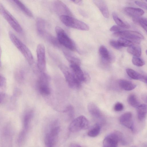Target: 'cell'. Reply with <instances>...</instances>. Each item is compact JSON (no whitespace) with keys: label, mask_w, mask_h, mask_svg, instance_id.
Instances as JSON below:
<instances>
[{"label":"cell","mask_w":147,"mask_h":147,"mask_svg":"<svg viewBox=\"0 0 147 147\" xmlns=\"http://www.w3.org/2000/svg\"><path fill=\"white\" fill-rule=\"evenodd\" d=\"M9 38L13 43L24 57L30 65L34 63V58L28 48L11 32L9 33Z\"/></svg>","instance_id":"cell-1"},{"label":"cell","mask_w":147,"mask_h":147,"mask_svg":"<svg viewBox=\"0 0 147 147\" xmlns=\"http://www.w3.org/2000/svg\"><path fill=\"white\" fill-rule=\"evenodd\" d=\"M61 21L66 26L79 30L88 31L89 26L83 22L74 18L72 16L61 15L60 16Z\"/></svg>","instance_id":"cell-2"},{"label":"cell","mask_w":147,"mask_h":147,"mask_svg":"<svg viewBox=\"0 0 147 147\" xmlns=\"http://www.w3.org/2000/svg\"><path fill=\"white\" fill-rule=\"evenodd\" d=\"M59 67L64 74L67 83L70 88L78 89L81 88V82L76 78L71 69L63 64L60 65Z\"/></svg>","instance_id":"cell-3"},{"label":"cell","mask_w":147,"mask_h":147,"mask_svg":"<svg viewBox=\"0 0 147 147\" xmlns=\"http://www.w3.org/2000/svg\"><path fill=\"white\" fill-rule=\"evenodd\" d=\"M55 31L57 39L61 45L72 51L76 50V46L74 42L63 29L59 26H57L55 28Z\"/></svg>","instance_id":"cell-4"},{"label":"cell","mask_w":147,"mask_h":147,"mask_svg":"<svg viewBox=\"0 0 147 147\" xmlns=\"http://www.w3.org/2000/svg\"><path fill=\"white\" fill-rule=\"evenodd\" d=\"M121 142L125 144V141L122 134L119 131L111 133L107 136L103 142V146L104 147H116L119 143Z\"/></svg>","instance_id":"cell-5"},{"label":"cell","mask_w":147,"mask_h":147,"mask_svg":"<svg viewBox=\"0 0 147 147\" xmlns=\"http://www.w3.org/2000/svg\"><path fill=\"white\" fill-rule=\"evenodd\" d=\"M0 14L16 32L19 33L22 32V27L19 22L1 3H0Z\"/></svg>","instance_id":"cell-6"},{"label":"cell","mask_w":147,"mask_h":147,"mask_svg":"<svg viewBox=\"0 0 147 147\" xmlns=\"http://www.w3.org/2000/svg\"><path fill=\"white\" fill-rule=\"evenodd\" d=\"M60 128L57 123L53 124L49 131L46 134L45 143L46 146L53 147L56 143L60 132Z\"/></svg>","instance_id":"cell-7"},{"label":"cell","mask_w":147,"mask_h":147,"mask_svg":"<svg viewBox=\"0 0 147 147\" xmlns=\"http://www.w3.org/2000/svg\"><path fill=\"white\" fill-rule=\"evenodd\" d=\"M89 123L84 116H80L74 119L70 123L69 127L70 131L74 133L88 128Z\"/></svg>","instance_id":"cell-8"},{"label":"cell","mask_w":147,"mask_h":147,"mask_svg":"<svg viewBox=\"0 0 147 147\" xmlns=\"http://www.w3.org/2000/svg\"><path fill=\"white\" fill-rule=\"evenodd\" d=\"M40 73L37 82V88L41 95L48 96L51 93L49 86V77L45 72Z\"/></svg>","instance_id":"cell-9"},{"label":"cell","mask_w":147,"mask_h":147,"mask_svg":"<svg viewBox=\"0 0 147 147\" xmlns=\"http://www.w3.org/2000/svg\"><path fill=\"white\" fill-rule=\"evenodd\" d=\"M37 67L40 72H44L46 69L45 48L42 44H39L37 47Z\"/></svg>","instance_id":"cell-10"},{"label":"cell","mask_w":147,"mask_h":147,"mask_svg":"<svg viewBox=\"0 0 147 147\" xmlns=\"http://www.w3.org/2000/svg\"><path fill=\"white\" fill-rule=\"evenodd\" d=\"M115 36L123 38L130 40H132L138 43L141 40L144 39L143 36L140 33L131 30H121L114 33Z\"/></svg>","instance_id":"cell-11"},{"label":"cell","mask_w":147,"mask_h":147,"mask_svg":"<svg viewBox=\"0 0 147 147\" xmlns=\"http://www.w3.org/2000/svg\"><path fill=\"white\" fill-rule=\"evenodd\" d=\"M70 69L77 79L81 83H88L90 80L89 75L84 73L80 67V65L77 64H70Z\"/></svg>","instance_id":"cell-12"},{"label":"cell","mask_w":147,"mask_h":147,"mask_svg":"<svg viewBox=\"0 0 147 147\" xmlns=\"http://www.w3.org/2000/svg\"><path fill=\"white\" fill-rule=\"evenodd\" d=\"M53 5L55 11L60 16L66 15L73 16V14L68 7L62 2L59 0H55Z\"/></svg>","instance_id":"cell-13"},{"label":"cell","mask_w":147,"mask_h":147,"mask_svg":"<svg viewBox=\"0 0 147 147\" xmlns=\"http://www.w3.org/2000/svg\"><path fill=\"white\" fill-rule=\"evenodd\" d=\"M120 123L123 125L133 131L134 129L132 114L127 112L122 114L119 119Z\"/></svg>","instance_id":"cell-14"},{"label":"cell","mask_w":147,"mask_h":147,"mask_svg":"<svg viewBox=\"0 0 147 147\" xmlns=\"http://www.w3.org/2000/svg\"><path fill=\"white\" fill-rule=\"evenodd\" d=\"M93 2L98 7L104 17L108 18L109 16L107 5L104 0H93Z\"/></svg>","instance_id":"cell-15"},{"label":"cell","mask_w":147,"mask_h":147,"mask_svg":"<svg viewBox=\"0 0 147 147\" xmlns=\"http://www.w3.org/2000/svg\"><path fill=\"white\" fill-rule=\"evenodd\" d=\"M124 11L126 13L134 18L140 17L144 13V11L141 9L131 7H125Z\"/></svg>","instance_id":"cell-16"},{"label":"cell","mask_w":147,"mask_h":147,"mask_svg":"<svg viewBox=\"0 0 147 147\" xmlns=\"http://www.w3.org/2000/svg\"><path fill=\"white\" fill-rule=\"evenodd\" d=\"M126 71L128 75L131 78L134 80H140L146 84V76L141 74L132 69H127Z\"/></svg>","instance_id":"cell-17"},{"label":"cell","mask_w":147,"mask_h":147,"mask_svg":"<svg viewBox=\"0 0 147 147\" xmlns=\"http://www.w3.org/2000/svg\"><path fill=\"white\" fill-rule=\"evenodd\" d=\"M88 109L90 114L92 117L96 118H100L102 117V113L99 109L93 102L89 103Z\"/></svg>","instance_id":"cell-18"},{"label":"cell","mask_w":147,"mask_h":147,"mask_svg":"<svg viewBox=\"0 0 147 147\" xmlns=\"http://www.w3.org/2000/svg\"><path fill=\"white\" fill-rule=\"evenodd\" d=\"M32 110H30L27 111L24 114L23 118V129L27 131L29 124L33 115Z\"/></svg>","instance_id":"cell-19"},{"label":"cell","mask_w":147,"mask_h":147,"mask_svg":"<svg viewBox=\"0 0 147 147\" xmlns=\"http://www.w3.org/2000/svg\"><path fill=\"white\" fill-rule=\"evenodd\" d=\"M16 6L25 14L30 17H32L31 11L20 0H11Z\"/></svg>","instance_id":"cell-20"},{"label":"cell","mask_w":147,"mask_h":147,"mask_svg":"<svg viewBox=\"0 0 147 147\" xmlns=\"http://www.w3.org/2000/svg\"><path fill=\"white\" fill-rule=\"evenodd\" d=\"M118 84L121 88L127 91L133 90L136 87V85L132 82L125 79L120 80Z\"/></svg>","instance_id":"cell-21"},{"label":"cell","mask_w":147,"mask_h":147,"mask_svg":"<svg viewBox=\"0 0 147 147\" xmlns=\"http://www.w3.org/2000/svg\"><path fill=\"white\" fill-rule=\"evenodd\" d=\"M99 51L103 63H107L110 62L111 59L110 55L107 49L105 46H100L99 48Z\"/></svg>","instance_id":"cell-22"},{"label":"cell","mask_w":147,"mask_h":147,"mask_svg":"<svg viewBox=\"0 0 147 147\" xmlns=\"http://www.w3.org/2000/svg\"><path fill=\"white\" fill-rule=\"evenodd\" d=\"M36 26L38 33L41 36H45L46 33L45 24L42 19L38 18L36 20Z\"/></svg>","instance_id":"cell-23"},{"label":"cell","mask_w":147,"mask_h":147,"mask_svg":"<svg viewBox=\"0 0 147 147\" xmlns=\"http://www.w3.org/2000/svg\"><path fill=\"white\" fill-rule=\"evenodd\" d=\"M136 108L138 118L140 121H142L144 119L146 115V105L145 104L140 105Z\"/></svg>","instance_id":"cell-24"},{"label":"cell","mask_w":147,"mask_h":147,"mask_svg":"<svg viewBox=\"0 0 147 147\" xmlns=\"http://www.w3.org/2000/svg\"><path fill=\"white\" fill-rule=\"evenodd\" d=\"M25 71L22 67L17 68L14 73V78L16 81L19 83H22L25 79Z\"/></svg>","instance_id":"cell-25"},{"label":"cell","mask_w":147,"mask_h":147,"mask_svg":"<svg viewBox=\"0 0 147 147\" xmlns=\"http://www.w3.org/2000/svg\"><path fill=\"white\" fill-rule=\"evenodd\" d=\"M63 53L65 57L69 62L70 64H77L79 65H80V60L76 56L67 51H64Z\"/></svg>","instance_id":"cell-26"},{"label":"cell","mask_w":147,"mask_h":147,"mask_svg":"<svg viewBox=\"0 0 147 147\" xmlns=\"http://www.w3.org/2000/svg\"><path fill=\"white\" fill-rule=\"evenodd\" d=\"M8 126L4 129L2 134V140L4 142L9 143L12 139V132L10 127Z\"/></svg>","instance_id":"cell-27"},{"label":"cell","mask_w":147,"mask_h":147,"mask_svg":"<svg viewBox=\"0 0 147 147\" xmlns=\"http://www.w3.org/2000/svg\"><path fill=\"white\" fill-rule=\"evenodd\" d=\"M112 15L113 19L118 26L123 28H128L130 27L129 25L123 22L115 12H113Z\"/></svg>","instance_id":"cell-28"},{"label":"cell","mask_w":147,"mask_h":147,"mask_svg":"<svg viewBox=\"0 0 147 147\" xmlns=\"http://www.w3.org/2000/svg\"><path fill=\"white\" fill-rule=\"evenodd\" d=\"M100 131V126L97 124L93 126L88 131V135L92 137L97 136L99 134Z\"/></svg>","instance_id":"cell-29"},{"label":"cell","mask_w":147,"mask_h":147,"mask_svg":"<svg viewBox=\"0 0 147 147\" xmlns=\"http://www.w3.org/2000/svg\"><path fill=\"white\" fill-rule=\"evenodd\" d=\"M127 51L134 56L137 57H140L142 53L140 48L133 45L128 47Z\"/></svg>","instance_id":"cell-30"},{"label":"cell","mask_w":147,"mask_h":147,"mask_svg":"<svg viewBox=\"0 0 147 147\" xmlns=\"http://www.w3.org/2000/svg\"><path fill=\"white\" fill-rule=\"evenodd\" d=\"M127 101L130 106L134 108H137L140 105L139 101L134 94H131L128 96Z\"/></svg>","instance_id":"cell-31"},{"label":"cell","mask_w":147,"mask_h":147,"mask_svg":"<svg viewBox=\"0 0 147 147\" xmlns=\"http://www.w3.org/2000/svg\"><path fill=\"white\" fill-rule=\"evenodd\" d=\"M134 18V21L138 23L146 31H147V20L146 18L139 17Z\"/></svg>","instance_id":"cell-32"},{"label":"cell","mask_w":147,"mask_h":147,"mask_svg":"<svg viewBox=\"0 0 147 147\" xmlns=\"http://www.w3.org/2000/svg\"><path fill=\"white\" fill-rule=\"evenodd\" d=\"M117 41L122 47H128L133 45V43L131 41L123 38H120Z\"/></svg>","instance_id":"cell-33"},{"label":"cell","mask_w":147,"mask_h":147,"mask_svg":"<svg viewBox=\"0 0 147 147\" xmlns=\"http://www.w3.org/2000/svg\"><path fill=\"white\" fill-rule=\"evenodd\" d=\"M133 63L136 66L140 67L142 66L144 64V61L139 57H134L132 59Z\"/></svg>","instance_id":"cell-34"},{"label":"cell","mask_w":147,"mask_h":147,"mask_svg":"<svg viewBox=\"0 0 147 147\" xmlns=\"http://www.w3.org/2000/svg\"><path fill=\"white\" fill-rule=\"evenodd\" d=\"M64 112L67 113L70 119L72 118L74 114V108L73 106L69 105L66 108Z\"/></svg>","instance_id":"cell-35"},{"label":"cell","mask_w":147,"mask_h":147,"mask_svg":"<svg viewBox=\"0 0 147 147\" xmlns=\"http://www.w3.org/2000/svg\"><path fill=\"white\" fill-rule=\"evenodd\" d=\"M6 85L7 81L3 75L0 74V87L5 88Z\"/></svg>","instance_id":"cell-36"},{"label":"cell","mask_w":147,"mask_h":147,"mask_svg":"<svg viewBox=\"0 0 147 147\" xmlns=\"http://www.w3.org/2000/svg\"><path fill=\"white\" fill-rule=\"evenodd\" d=\"M8 96L5 93L0 92V104L5 102L7 100Z\"/></svg>","instance_id":"cell-37"},{"label":"cell","mask_w":147,"mask_h":147,"mask_svg":"<svg viewBox=\"0 0 147 147\" xmlns=\"http://www.w3.org/2000/svg\"><path fill=\"white\" fill-rule=\"evenodd\" d=\"M110 44L113 47L116 49H119L122 47L117 41H111Z\"/></svg>","instance_id":"cell-38"},{"label":"cell","mask_w":147,"mask_h":147,"mask_svg":"<svg viewBox=\"0 0 147 147\" xmlns=\"http://www.w3.org/2000/svg\"><path fill=\"white\" fill-rule=\"evenodd\" d=\"M124 108L123 105L120 102L116 103L114 106V109L115 111H122Z\"/></svg>","instance_id":"cell-39"},{"label":"cell","mask_w":147,"mask_h":147,"mask_svg":"<svg viewBox=\"0 0 147 147\" xmlns=\"http://www.w3.org/2000/svg\"><path fill=\"white\" fill-rule=\"evenodd\" d=\"M122 28L118 25H114L112 26L110 28V30L111 31L115 32L120 31L122 30Z\"/></svg>","instance_id":"cell-40"},{"label":"cell","mask_w":147,"mask_h":147,"mask_svg":"<svg viewBox=\"0 0 147 147\" xmlns=\"http://www.w3.org/2000/svg\"><path fill=\"white\" fill-rule=\"evenodd\" d=\"M135 3L139 6L144 9H147V4L144 2L136 1L135 2Z\"/></svg>","instance_id":"cell-41"},{"label":"cell","mask_w":147,"mask_h":147,"mask_svg":"<svg viewBox=\"0 0 147 147\" xmlns=\"http://www.w3.org/2000/svg\"><path fill=\"white\" fill-rule=\"evenodd\" d=\"M74 3L78 4L81 5L82 2V0H70Z\"/></svg>","instance_id":"cell-42"},{"label":"cell","mask_w":147,"mask_h":147,"mask_svg":"<svg viewBox=\"0 0 147 147\" xmlns=\"http://www.w3.org/2000/svg\"><path fill=\"white\" fill-rule=\"evenodd\" d=\"M79 12H80V14L82 16H83L85 17H87V14L83 10H81V9H80L79 10Z\"/></svg>","instance_id":"cell-43"},{"label":"cell","mask_w":147,"mask_h":147,"mask_svg":"<svg viewBox=\"0 0 147 147\" xmlns=\"http://www.w3.org/2000/svg\"><path fill=\"white\" fill-rule=\"evenodd\" d=\"M71 147H79L81 146H80V145L76 144L74 143L72 144H71V146H70Z\"/></svg>","instance_id":"cell-44"},{"label":"cell","mask_w":147,"mask_h":147,"mask_svg":"<svg viewBox=\"0 0 147 147\" xmlns=\"http://www.w3.org/2000/svg\"><path fill=\"white\" fill-rule=\"evenodd\" d=\"M1 49L0 46V67H1Z\"/></svg>","instance_id":"cell-45"}]
</instances>
